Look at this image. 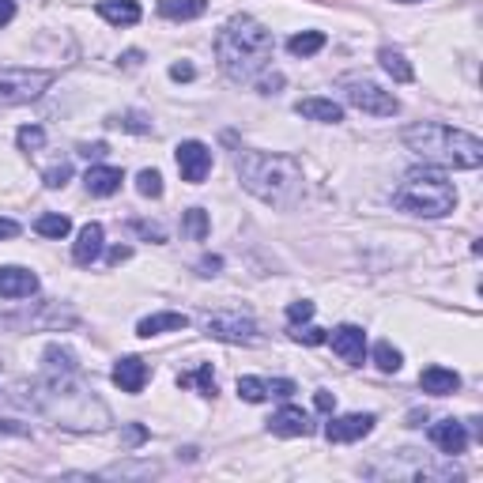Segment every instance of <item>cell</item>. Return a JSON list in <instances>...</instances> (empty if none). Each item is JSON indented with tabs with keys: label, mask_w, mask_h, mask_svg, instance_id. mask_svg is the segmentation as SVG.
Listing matches in <instances>:
<instances>
[{
	"label": "cell",
	"mask_w": 483,
	"mask_h": 483,
	"mask_svg": "<svg viewBox=\"0 0 483 483\" xmlns=\"http://www.w3.org/2000/svg\"><path fill=\"white\" fill-rule=\"evenodd\" d=\"M272 53H276V38L265 23H257L253 15H234L216 35V57L219 69L234 84H257L261 72L272 64Z\"/></svg>",
	"instance_id": "cell-1"
},
{
	"label": "cell",
	"mask_w": 483,
	"mask_h": 483,
	"mask_svg": "<svg viewBox=\"0 0 483 483\" xmlns=\"http://www.w3.org/2000/svg\"><path fill=\"white\" fill-rule=\"evenodd\" d=\"M400 140L408 143V151H415L430 167H449V170H476L483 163V140L464 133L454 125L423 121L400 133Z\"/></svg>",
	"instance_id": "cell-2"
},
{
	"label": "cell",
	"mask_w": 483,
	"mask_h": 483,
	"mask_svg": "<svg viewBox=\"0 0 483 483\" xmlns=\"http://www.w3.org/2000/svg\"><path fill=\"white\" fill-rule=\"evenodd\" d=\"M238 178L257 201L291 208L302 197V167L291 155H268V151H242L234 159Z\"/></svg>",
	"instance_id": "cell-3"
},
{
	"label": "cell",
	"mask_w": 483,
	"mask_h": 483,
	"mask_svg": "<svg viewBox=\"0 0 483 483\" xmlns=\"http://www.w3.org/2000/svg\"><path fill=\"white\" fill-rule=\"evenodd\" d=\"M393 204L408 216H423V219H442L457 208V189L434 167H415L405 174V182L397 185Z\"/></svg>",
	"instance_id": "cell-4"
},
{
	"label": "cell",
	"mask_w": 483,
	"mask_h": 483,
	"mask_svg": "<svg viewBox=\"0 0 483 483\" xmlns=\"http://www.w3.org/2000/svg\"><path fill=\"white\" fill-rule=\"evenodd\" d=\"M38 408L45 415H53L61 427H72V430H102L110 423V412L91 393L76 389V385L69 381V374L53 378L50 389L38 393Z\"/></svg>",
	"instance_id": "cell-5"
},
{
	"label": "cell",
	"mask_w": 483,
	"mask_h": 483,
	"mask_svg": "<svg viewBox=\"0 0 483 483\" xmlns=\"http://www.w3.org/2000/svg\"><path fill=\"white\" fill-rule=\"evenodd\" d=\"M53 84V72L42 69H0V106H23L42 99Z\"/></svg>",
	"instance_id": "cell-6"
},
{
	"label": "cell",
	"mask_w": 483,
	"mask_h": 483,
	"mask_svg": "<svg viewBox=\"0 0 483 483\" xmlns=\"http://www.w3.org/2000/svg\"><path fill=\"white\" fill-rule=\"evenodd\" d=\"M204 332L212 336V340H223V344H257V340H261V329H257V321L242 317L238 310L208 314V317H204Z\"/></svg>",
	"instance_id": "cell-7"
},
{
	"label": "cell",
	"mask_w": 483,
	"mask_h": 483,
	"mask_svg": "<svg viewBox=\"0 0 483 483\" xmlns=\"http://www.w3.org/2000/svg\"><path fill=\"white\" fill-rule=\"evenodd\" d=\"M344 99L356 106V110H363V114H374V118H393L397 110H400V102L393 99L389 91H381L378 84H370V79H344Z\"/></svg>",
	"instance_id": "cell-8"
},
{
	"label": "cell",
	"mask_w": 483,
	"mask_h": 483,
	"mask_svg": "<svg viewBox=\"0 0 483 483\" xmlns=\"http://www.w3.org/2000/svg\"><path fill=\"white\" fill-rule=\"evenodd\" d=\"M174 159H178V170L189 185H201L208 178V170H212V151H208V143H201V140H182Z\"/></svg>",
	"instance_id": "cell-9"
},
{
	"label": "cell",
	"mask_w": 483,
	"mask_h": 483,
	"mask_svg": "<svg viewBox=\"0 0 483 483\" xmlns=\"http://www.w3.org/2000/svg\"><path fill=\"white\" fill-rule=\"evenodd\" d=\"M374 415L370 412H351V415H336V420L325 423V438L336 442V446H344V442H359L366 438L370 430H374Z\"/></svg>",
	"instance_id": "cell-10"
},
{
	"label": "cell",
	"mask_w": 483,
	"mask_h": 483,
	"mask_svg": "<svg viewBox=\"0 0 483 483\" xmlns=\"http://www.w3.org/2000/svg\"><path fill=\"white\" fill-rule=\"evenodd\" d=\"M329 340H332V351L344 363H351V366L363 363V356H366V332L359 325H340V329L329 336Z\"/></svg>",
	"instance_id": "cell-11"
},
{
	"label": "cell",
	"mask_w": 483,
	"mask_h": 483,
	"mask_svg": "<svg viewBox=\"0 0 483 483\" xmlns=\"http://www.w3.org/2000/svg\"><path fill=\"white\" fill-rule=\"evenodd\" d=\"M38 291V276L30 268L8 265L0 268V299H30Z\"/></svg>",
	"instance_id": "cell-12"
},
{
	"label": "cell",
	"mask_w": 483,
	"mask_h": 483,
	"mask_svg": "<svg viewBox=\"0 0 483 483\" xmlns=\"http://www.w3.org/2000/svg\"><path fill=\"white\" fill-rule=\"evenodd\" d=\"M148 378H151V370H148V363H143L140 356H125L114 366V385L121 393H143Z\"/></svg>",
	"instance_id": "cell-13"
},
{
	"label": "cell",
	"mask_w": 483,
	"mask_h": 483,
	"mask_svg": "<svg viewBox=\"0 0 483 483\" xmlns=\"http://www.w3.org/2000/svg\"><path fill=\"white\" fill-rule=\"evenodd\" d=\"M268 430L280 434V438H306V434L314 430V423H310V415H306L302 408L287 405V408H280V412L268 420Z\"/></svg>",
	"instance_id": "cell-14"
},
{
	"label": "cell",
	"mask_w": 483,
	"mask_h": 483,
	"mask_svg": "<svg viewBox=\"0 0 483 483\" xmlns=\"http://www.w3.org/2000/svg\"><path fill=\"white\" fill-rule=\"evenodd\" d=\"M430 442L438 446L442 454L457 457V454H464V449H469V430H464V423H457V420H442V423L430 427Z\"/></svg>",
	"instance_id": "cell-15"
},
{
	"label": "cell",
	"mask_w": 483,
	"mask_h": 483,
	"mask_svg": "<svg viewBox=\"0 0 483 483\" xmlns=\"http://www.w3.org/2000/svg\"><path fill=\"white\" fill-rule=\"evenodd\" d=\"M102 223H87V227L84 231H79L76 234V246H72V261L76 265H94V261H99V257H102Z\"/></svg>",
	"instance_id": "cell-16"
},
{
	"label": "cell",
	"mask_w": 483,
	"mask_h": 483,
	"mask_svg": "<svg viewBox=\"0 0 483 483\" xmlns=\"http://www.w3.org/2000/svg\"><path fill=\"white\" fill-rule=\"evenodd\" d=\"M121 182H125V174L118 167H91L84 174V185H87L91 197H114V192L121 189Z\"/></svg>",
	"instance_id": "cell-17"
},
{
	"label": "cell",
	"mask_w": 483,
	"mask_h": 483,
	"mask_svg": "<svg viewBox=\"0 0 483 483\" xmlns=\"http://www.w3.org/2000/svg\"><path fill=\"white\" fill-rule=\"evenodd\" d=\"M420 385H423V393H430V397H449V393L461 389V374H457V370H446V366H427L420 374Z\"/></svg>",
	"instance_id": "cell-18"
},
{
	"label": "cell",
	"mask_w": 483,
	"mask_h": 483,
	"mask_svg": "<svg viewBox=\"0 0 483 483\" xmlns=\"http://www.w3.org/2000/svg\"><path fill=\"white\" fill-rule=\"evenodd\" d=\"M295 114L299 118H310V121H325V125L344 121L340 102H332V99H299L295 102Z\"/></svg>",
	"instance_id": "cell-19"
},
{
	"label": "cell",
	"mask_w": 483,
	"mask_h": 483,
	"mask_svg": "<svg viewBox=\"0 0 483 483\" xmlns=\"http://www.w3.org/2000/svg\"><path fill=\"white\" fill-rule=\"evenodd\" d=\"M99 15L114 27H136L140 23V4L136 0H99Z\"/></svg>",
	"instance_id": "cell-20"
},
{
	"label": "cell",
	"mask_w": 483,
	"mask_h": 483,
	"mask_svg": "<svg viewBox=\"0 0 483 483\" xmlns=\"http://www.w3.org/2000/svg\"><path fill=\"white\" fill-rule=\"evenodd\" d=\"M185 325H189L185 314H151V317H143L136 325V336L151 340V336H163V332H182Z\"/></svg>",
	"instance_id": "cell-21"
},
{
	"label": "cell",
	"mask_w": 483,
	"mask_h": 483,
	"mask_svg": "<svg viewBox=\"0 0 483 483\" xmlns=\"http://www.w3.org/2000/svg\"><path fill=\"white\" fill-rule=\"evenodd\" d=\"M204 8H208V0H159V15L174 23L197 20V15H204Z\"/></svg>",
	"instance_id": "cell-22"
},
{
	"label": "cell",
	"mask_w": 483,
	"mask_h": 483,
	"mask_svg": "<svg viewBox=\"0 0 483 483\" xmlns=\"http://www.w3.org/2000/svg\"><path fill=\"white\" fill-rule=\"evenodd\" d=\"M378 61H381V69L397 79V84H412V79H415V69L408 64V57L397 53V50H389V45H385V50H378Z\"/></svg>",
	"instance_id": "cell-23"
},
{
	"label": "cell",
	"mask_w": 483,
	"mask_h": 483,
	"mask_svg": "<svg viewBox=\"0 0 483 483\" xmlns=\"http://www.w3.org/2000/svg\"><path fill=\"white\" fill-rule=\"evenodd\" d=\"M45 370H50V374L53 378H61V374H76V356H72V351L69 348H61V344H50V348H45Z\"/></svg>",
	"instance_id": "cell-24"
},
{
	"label": "cell",
	"mask_w": 483,
	"mask_h": 483,
	"mask_svg": "<svg viewBox=\"0 0 483 483\" xmlns=\"http://www.w3.org/2000/svg\"><path fill=\"white\" fill-rule=\"evenodd\" d=\"M35 231H38L42 238H69V234H72V219L61 216V212H45V216H38Z\"/></svg>",
	"instance_id": "cell-25"
},
{
	"label": "cell",
	"mask_w": 483,
	"mask_h": 483,
	"mask_svg": "<svg viewBox=\"0 0 483 483\" xmlns=\"http://www.w3.org/2000/svg\"><path fill=\"white\" fill-rule=\"evenodd\" d=\"M287 50H291L295 57H314L317 50H325V35H321V30H302V35H295L291 42H287Z\"/></svg>",
	"instance_id": "cell-26"
},
{
	"label": "cell",
	"mask_w": 483,
	"mask_h": 483,
	"mask_svg": "<svg viewBox=\"0 0 483 483\" xmlns=\"http://www.w3.org/2000/svg\"><path fill=\"white\" fill-rule=\"evenodd\" d=\"M182 231H185L192 242H204V238H208L212 223H208V212H204V208H189L185 219H182Z\"/></svg>",
	"instance_id": "cell-27"
},
{
	"label": "cell",
	"mask_w": 483,
	"mask_h": 483,
	"mask_svg": "<svg viewBox=\"0 0 483 483\" xmlns=\"http://www.w3.org/2000/svg\"><path fill=\"white\" fill-rule=\"evenodd\" d=\"M400 363H405V356L389 344V340H381V344H374V366L381 370V374H397L400 370Z\"/></svg>",
	"instance_id": "cell-28"
},
{
	"label": "cell",
	"mask_w": 483,
	"mask_h": 483,
	"mask_svg": "<svg viewBox=\"0 0 483 483\" xmlns=\"http://www.w3.org/2000/svg\"><path fill=\"white\" fill-rule=\"evenodd\" d=\"M106 125L110 128H125V133H151V121L143 118V114H136V110H128V114H114V118H106Z\"/></svg>",
	"instance_id": "cell-29"
},
{
	"label": "cell",
	"mask_w": 483,
	"mask_h": 483,
	"mask_svg": "<svg viewBox=\"0 0 483 483\" xmlns=\"http://www.w3.org/2000/svg\"><path fill=\"white\" fill-rule=\"evenodd\" d=\"M238 397L250 400V405H261V400H268V381L265 378H238Z\"/></svg>",
	"instance_id": "cell-30"
},
{
	"label": "cell",
	"mask_w": 483,
	"mask_h": 483,
	"mask_svg": "<svg viewBox=\"0 0 483 483\" xmlns=\"http://www.w3.org/2000/svg\"><path fill=\"white\" fill-rule=\"evenodd\" d=\"M178 385H182V389H185V385H197L204 397H216V374H212V366H201L197 374H182Z\"/></svg>",
	"instance_id": "cell-31"
},
{
	"label": "cell",
	"mask_w": 483,
	"mask_h": 483,
	"mask_svg": "<svg viewBox=\"0 0 483 483\" xmlns=\"http://www.w3.org/2000/svg\"><path fill=\"white\" fill-rule=\"evenodd\" d=\"M15 143H20V151H38L45 143V128L42 125H23L20 133H15Z\"/></svg>",
	"instance_id": "cell-32"
},
{
	"label": "cell",
	"mask_w": 483,
	"mask_h": 483,
	"mask_svg": "<svg viewBox=\"0 0 483 483\" xmlns=\"http://www.w3.org/2000/svg\"><path fill=\"white\" fill-rule=\"evenodd\" d=\"M136 189H140V197H163V174L159 170H140L136 174Z\"/></svg>",
	"instance_id": "cell-33"
},
{
	"label": "cell",
	"mask_w": 483,
	"mask_h": 483,
	"mask_svg": "<svg viewBox=\"0 0 483 483\" xmlns=\"http://www.w3.org/2000/svg\"><path fill=\"white\" fill-rule=\"evenodd\" d=\"M291 340H295V344H306V348H317V344L329 340V332L317 329V325H291Z\"/></svg>",
	"instance_id": "cell-34"
},
{
	"label": "cell",
	"mask_w": 483,
	"mask_h": 483,
	"mask_svg": "<svg viewBox=\"0 0 483 483\" xmlns=\"http://www.w3.org/2000/svg\"><path fill=\"white\" fill-rule=\"evenodd\" d=\"M69 178H72V163H57V167L45 170V185H50V189H64V185H69Z\"/></svg>",
	"instance_id": "cell-35"
},
{
	"label": "cell",
	"mask_w": 483,
	"mask_h": 483,
	"mask_svg": "<svg viewBox=\"0 0 483 483\" xmlns=\"http://www.w3.org/2000/svg\"><path fill=\"white\" fill-rule=\"evenodd\" d=\"M314 317V302H291L287 306V321H291V325H302V321H310Z\"/></svg>",
	"instance_id": "cell-36"
},
{
	"label": "cell",
	"mask_w": 483,
	"mask_h": 483,
	"mask_svg": "<svg viewBox=\"0 0 483 483\" xmlns=\"http://www.w3.org/2000/svg\"><path fill=\"white\" fill-rule=\"evenodd\" d=\"M0 438H30V427H27V423H8V420H0Z\"/></svg>",
	"instance_id": "cell-37"
},
{
	"label": "cell",
	"mask_w": 483,
	"mask_h": 483,
	"mask_svg": "<svg viewBox=\"0 0 483 483\" xmlns=\"http://www.w3.org/2000/svg\"><path fill=\"white\" fill-rule=\"evenodd\" d=\"M192 76H197V69H192V64H170V79H178V84H182V79H192Z\"/></svg>",
	"instance_id": "cell-38"
},
{
	"label": "cell",
	"mask_w": 483,
	"mask_h": 483,
	"mask_svg": "<svg viewBox=\"0 0 483 483\" xmlns=\"http://www.w3.org/2000/svg\"><path fill=\"white\" fill-rule=\"evenodd\" d=\"M133 231H136V234H143V238H151V242H163V238H167L159 227H151V223H133Z\"/></svg>",
	"instance_id": "cell-39"
},
{
	"label": "cell",
	"mask_w": 483,
	"mask_h": 483,
	"mask_svg": "<svg viewBox=\"0 0 483 483\" xmlns=\"http://www.w3.org/2000/svg\"><path fill=\"white\" fill-rule=\"evenodd\" d=\"M314 405H317V412H332V408H336V397H332L329 389H317V397H314Z\"/></svg>",
	"instance_id": "cell-40"
},
{
	"label": "cell",
	"mask_w": 483,
	"mask_h": 483,
	"mask_svg": "<svg viewBox=\"0 0 483 483\" xmlns=\"http://www.w3.org/2000/svg\"><path fill=\"white\" fill-rule=\"evenodd\" d=\"M110 148L106 143H79V155H87V159H102Z\"/></svg>",
	"instance_id": "cell-41"
},
{
	"label": "cell",
	"mask_w": 483,
	"mask_h": 483,
	"mask_svg": "<svg viewBox=\"0 0 483 483\" xmlns=\"http://www.w3.org/2000/svg\"><path fill=\"white\" fill-rule=\"evenodd\" d=\"M219 268H223V257H204V261H201V276H216Z\"/></svg>",
	"instance_id": "cell-42"
},
{
	"label": "cell",
	"mask_w": 483,
	"mask_h": 483,
	"mask_svg": "<svg viewBox=\"0 0 483 483\" xmlns=\"http://www.w3.org/2000/svg\"><path fill=\"white\" fill-rule=\"evenodd\" d=\"M128 257H133V250H128V246H114V250L106 253V261L110 265H121V261H128Z\"/></svg>",
	"instance_id": "cell-43"
},
{
	"label": "cell",
	"mask_w": 483,
	"mask_h": 483,
	"mask_svg": "<svg viewBox=\"0 0 483 483\" xmlns=\"http://www.w3.org/2000/svg\"><path fill=\"white\" fill-rule=\"evenodd\" d=\"M15 20V0H0V27H8Z\"/></svg>",
	"instance_id": "cell-44"
},
{
	"label": "cell",
	"mask_w": 483,
	"mask_h": 483,
	"mask_svg": "<svg viewBox=\"0 0 483 483\" xmlns=\"http://www.w3.org/2000/svg\"><path fill=\"white\" fill-rule=\"evenodd\" d=\"M15 234H20V223H15V219H4V216H0V238H15Z\"/></svg>",
	"instance_id": "cell-45"
},
{
	"label": "cell",
	"mask_w": 483,
	"mask_h": 483,
	"mask_svg": "<svg viewBox=\"0 0 483 483\" xmlns=\"http://www.w3.org/2000/svg\"><path fill=\"white\" fill-rule=\"evenodd\" d=\"M140 61H143V53H140V50H128V53L121 57L125 69H140Z\"/></svg>",
	"instance_id": "cell-46"
},
{
	"label": "cell",
	"mask_w": 483,
	"mask_h": 483,
	"mask_svg": "<svg viewBox=\"0 0 483 483\" xmlns=\"http://www.w3.org/2000/svg\"><path fill=\"white\" fill-rule=\"evenodd\" d=\"M400 4H415V0H400Z\"/></svg>",
	"instance_id": "cell-47"
}]
</instances>
